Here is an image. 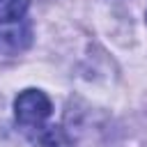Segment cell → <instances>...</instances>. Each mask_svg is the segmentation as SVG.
<instances>
[{
    "mask_svg": "<svg viewBox=\"0 0 147 147\" xmlns=\"http://www.w3.org/2000/svg\"><path fill=\"white\" fill-rule=\"evenodd\" d=\"M30 0H0V21L2 23H14L21 21L28 11Z\"/></svg>",
    "mask_w": 147,
    "mask_h": 147,
    "instance_id": "3957f363",
    "label": "cell"
},
{
    "mask_svg": "<svg viewBox=\"0 0 147 147\" xmlns=\"http://www.w3.org/2000/svg\"><path fill=\"white\" fill-rule=\"evenodd\" d=\"M51 99L41 92V90H23L16 101H14V115H16V122L32 131L37 126H41L48 117H51Z\"/></svg>",
    "mask_w": 147,
    "mask_h": 147,
    "instance_id": "6da1fadb",
    "label": "cell"
},
{
    "mask_svg": "<svg viewBox=\"0 0 147 147\" xmlns=\"http://www.w3.org/2000/svg\"><path fill=\"white\" fill-rule=\"evenodd\" d=\"M32 142L39 147H69V138L60 126H37L32 129Z\"/></svg>",
    "mask_w": 147,
    "mask_h": 147,
    "instance_id": "7a4b0ae2",
    "label": "cell"
}]
</instances>
